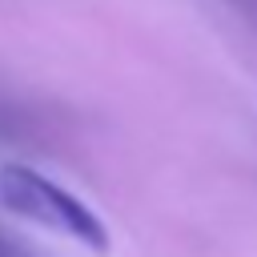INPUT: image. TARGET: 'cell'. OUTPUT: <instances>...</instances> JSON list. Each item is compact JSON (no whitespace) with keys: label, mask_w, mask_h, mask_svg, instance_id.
Instances as JSON below:
<instances>
[{"label":"cell","mask_w":257,"mask_h":257,"mask_svg":"<svg viewBox=\"0 0 257 257\" xmlns=\"http://www.w3.org/2000/svg\"><path fill=\"white\" fill-rule=\"evenodd\" d=\"M0 257H32V253H28L24 245H16V241H12V237L0 229Z\"/></svg>","instance_id":"cell-2"},{"label":"cell","mask_w":257,"mask_h":257,"mask_svg":"<svg viewBox=\"0 0 257 257\" xmlns=\"http://www.w3.org/2000/svg\"><path fill=\"white\" fill-rule=\"evenodd\" d=\"M0 205L12 209L24 221L48 229V233H60L68 241H80V245H88L96 253L108 249L104 221L80 197H72L68 189H60L56 181H48L32 165H20V161L0 165Z\"/></svg>","instance_id":"cell-1"}]
</instances>
